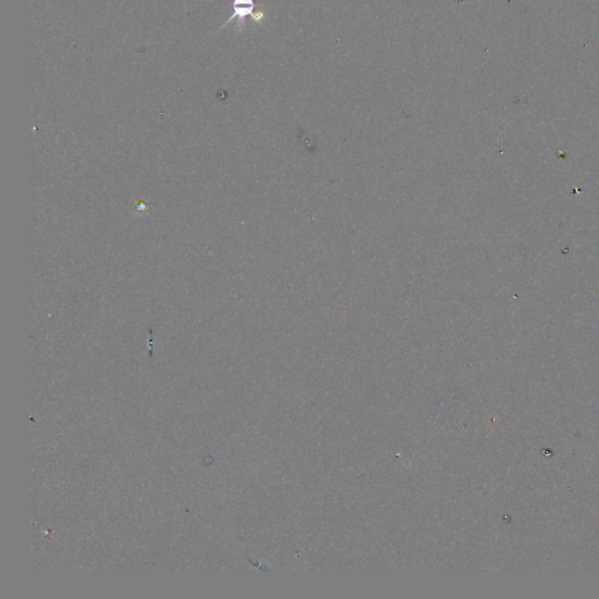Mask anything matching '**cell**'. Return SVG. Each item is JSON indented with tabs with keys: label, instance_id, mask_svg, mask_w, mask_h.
<instances>
[{
	"label": "cell",
	"instance_id": "cell-1",
	"mask_svg": "<svg viewBox=\"0 0 599 599\" xmlns=\"http://www.w3.org/2000/svg\"><path fill=\"white\" fill-rule=\"evenodd\" d=\"M256 3L254 0H232V14L231 17L225 21V24L222 25L220 30H224L225 26L232 23L233 20H237V27L241 30L245 27V21L247 17H252L256 8Z\"/></svg>",
	"mask_w": 599,
	"mask_h": 599
},
{
	"label": "cell",
	"instance_id": "cell-2",
	"mask_svg": "<svg viewBox=\"0 0 599 599\" xmlns=\"http://www.w3.org/2000/svg\"><path fill=\"white\" fill-rule=\"evenodd\" d=\"M252 20H253L254 23L263 25V21L265 20V13H263V11L254 12L253 15H252Z\"/></svg>",
	"mask_w": 599,
	"mask_h": 599
}]
</instances>
